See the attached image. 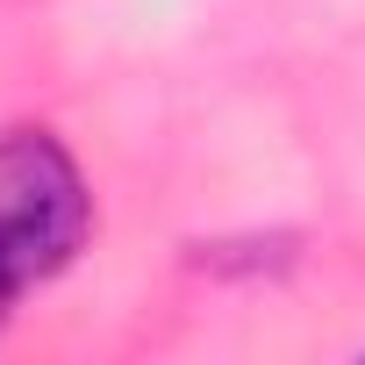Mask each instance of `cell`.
<instances>
[{"instance_id": "1", "label": "cell", "mask_w": 365, "mask_h": 365, "mask_svg": "<svg viewBox=\"0 0 365 365\" xmlns=\"http://www.w3.org/2000/svg\"><path fill=\"white\" fill-rule=\"evenodd\" d=\"M93 230V194L79 158L51 129H8L0 136V265L29 294L58 279Z\"/></svg>"}, {"instance_id": "2", "label": "cell", "mask_w": 365, "mask_h": 365, "mask_svg": "<svg viewBox=\"0 0 365 365\" xmlns=\"http://www.w3.org/2000/svg\"><path fill=\"white\" fill-rule=\"evenodd\" d=\"M15 294H22V287L8 279V265H0V322H8V308H15Z\"/></svg>"}]
</instances>
